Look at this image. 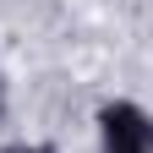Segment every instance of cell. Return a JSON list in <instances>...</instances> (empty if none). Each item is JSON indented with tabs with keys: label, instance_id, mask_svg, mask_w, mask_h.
Segmentation results:
<instances>
[{
	"label": "cell",
	"instance_id": "7a4b0ae2",
	"mask_svg": "<svg viewBox=\"0 0 153 153\" xmlns=\"http://www.w3.org/2000/svg\"><path fill=\"white\" fill-rule=\"evenodd\" d=\"M0 153H49V148H38V142H11V148H0Z\"/></svg>",
	"mask_w": 153,
	"mask_h": 153
},
{
	"label": "cell",
	"instance_id": "3957f363",
	"mask_svg": "<svg viewBox=\"0 0 153 153\" xmlns=\"http://www.w3.org/2000/svg\"><path fill=\"white\" fill-rule=\"evenodd\" d=\"M0 115H6V82H0Z\"/></svg>",
	"mask_w": 153,
	"mask_h": 153
},
{
	"label": "cell",
	"instance_id": "6da1fadb",
	"mask_svg": "<svg viewBox=\"0 0 153 153\" xmlns=\"http://www.w3.org/2000/svg\"><path fill=\"white\" fill-rule=\"evenodd\" d=\"M99 137L104 153H153V115L131 99H109L99 109Z\"/></svg>",
	"mask_w": 153,
	"mask_h": 153
}]
</instances>
